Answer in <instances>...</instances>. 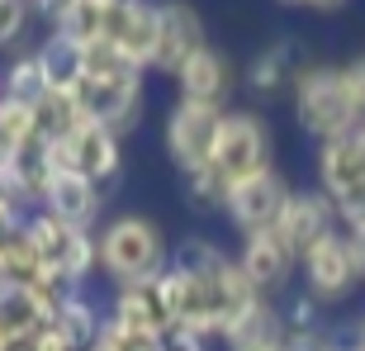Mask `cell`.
Wrapping results in <instances>:
<instances>
[{
    "instance_id": "cell-6",
    "label": "cell",
    "mask_w": 365,
    "mask_h": 351,
    "mask_svg": "<svg viewBox=\"0 0 365 351\" xmlns=\"http://www.w3.org/2000/svg\"><path fill=\"white\" fill-rule=\"evenodd\" d=\"M299 275L313 304H341L365 285V252L346 228H327L299 257Z\"/></svg>"
},
{
    "instance_id": "cell-3",
    "label": "cell",
    "mask_w": 365,
    "mask_h": 351,
    "mask_svg": "<svg viewBox=\"0 0 365 351\" xmlns=\"http://www.w3.org/2000/svg\"><path fill=\"white\" fill-rule=\"evenodd\" d=\"M76 100H81V114L91 123L123 138L143 119V71L109 48H86V76Z\"/></svg>"
},
{
    "instance_id": "cell-16",
    "label": "cell",
    "mask_w": 365,
    "mask_h": 351,
    "mask_svg": "<svg viewBox=\"0 0 365 351\" xmlns=\"http://www.w3.org/2000/svg\"><path fill=\"white\" fill-rule=\"evenodd\" d=\"M0 95L14 100V105H29V109L48 95V76H43L38 48H34V53H14L10 57V67L0 71Z\"/></svg>"
},
{
    "instance_id": "cell-7",
    "label": "cell",
    "mask_w": 365,
    "mask_h": 351,
    "mask_svg": "<svg viewBox=\"0 0 365 351\" xmlns=\"http://www.w3.org/2000/svg\"><path fill=\"white\" fill-rule=\"evenodd\" d=\"M157 34H162V5H148V0H100V48L119 53L138 71L152 67Z\"/></svg>"
},
{
    "instance_id": "cell-2",
    "label": "cell",
    "mask_w": 365,
    "mask_h": 351,
    "mask_svg": "<svg viewBox=\"0 0 365 351\" xmlns=\"http://www.w3.org/2000/svg\"><path fill=\"white\" fill-rule=\"evenodd\" d=\"M95 257L114 290H138V285H157L171 270V247L166 233L148 214H114L105 228L95 233Z\"/></svg>"
},
{
    "instance_id": "cell-14",
    "label": "cell",
    "mask_w": 365,
    "mask_h": 351,
    "mask_svg": "<svg viewBox=\"0 0 365 351\" xmlns=\"http://www.w3.org/2000/svg\"><path fill=\"white\" fill-rule=\"evenodd\" d=\"M200 48H209L200 14L190 10V5H162V34H157V57H152V67L166 71V76H176Z\"/></svg>"
},
{
    "instance_id": "cell-17",
    "label": "cell",
    "mask_w": 365,
    "mask_h": 351,
    "mask_svg": "<svg viewBox=\"0 0 365 351\" xmlns=\"http://www.w3.org/2000/svg\"><path fill=\"white\" fill-rule=\"evenodd\" d=\"M247 81L257 86V91H266V95L284 91V86L294 81V71H289V57H284L280 48H271V53H261L257 62H252V71H247Z\"/></svg>"
},
{
    "instance_id": "cell-1",
    "label": "cell",
    "mask_w": 365,
    "mask_h": 351,
    "mask_svg": "<svg viewBox=\"0 0 365 351\" xmlns=\"http://www.w3.org/2000/svg\"><path fill=\"white\" fill-rule=\"evenodd\" d=\"M271 171V128L261 114L252 109H228L218 119V138H214V157H209V171L200 180H190L195 200L209 204V209H223V195L237 190L242 180Z\"/></svg>"
},
{
    "instance_id": "cell-18",
    "label": "cell",
    "mask_w": 365,
    "mask_h": 351,
    "mask_svg": "<svg viewBox=\"0 0 365 351\" xmlns=\"http://www.w3.org/2000/svg\"><path fill=\"white\" fill-rule=\"evenodd\" d=\"M38 5H19V0H0V48H14V43L29 34Z\"/></svg>"
},
{
    "instance_id": "cell-5",
    "label": "cell",
    "mask_w": 365,
    "mask_h": 351,
    "mask_svg": "<svg viewBox=\"0 0 365 351\" xmlns=\"http://www.w3.org/2000/svg\"><path fill=\"white\" fill-rule=\"evenodd\" d=\"M318 190L332 204L337 228L365 238V123H356L337 143L318 148Z\"/></svg>"
},
{
    "instance_id": "cell-10",
    "label": "cell",
    "mask_w": 365,
    "mask_h": 351,
    "mask_svg": "<svg viewBox=\"0 0 365 351\" xmlns=\"http://www.w3.org/2000/svg\"><path fill=\"white\" fill-rule=\"evenodd\" d=\"M284 200H289V185H284V176L271 166V171L242 180L237 190H228V195H223V214L232 218V228L242 233V238H252V233H271L275 228Z\"/></svg>"
},
{
    "instance_id": "cell-12",
    "label": "cell",
    "mask_w": 365,
    "mask_h": 351,
    "mask_svg": "<svg viewBox=\"0 0 365 351\" xmlns=\"http://www.w3.org/2000/svg\"><path fill=\"white\" fill-rule=\"evenodd\" d=\"M176 81V100L180 105H200V109H228V91H232V67H228V57L218 53L214 43L209 48H200V53L190 57L185 67L171 76Z\"/></svg>"
},
{
    "instance_id": "cell-13",
    "label": "cell",
    "mask_w": 365,
    "mask_h": 351,
    "mask_svg": "<svg viewBox=\"0 0 365 351\" xmlns=\"http://www.w3.org/2000/svg\"><path fill=\"white\" fill-rule=\"evenodd\" d=\"M237 266H242L247 285H252V290L266 299V295H275V290H280V285L294 275L299 261H294V252H289V247H284L275 233H252V238H242Z\"/></svg>"
},
{
    "instance_id": "cell-8",
    "label": "cell",
    "mask_w": 365,
    "mask_h": 351,
    "mask_svg": "<svg viewBox=\"0 0 365 351\" xmlns=\"http://www.w3.org/2000/svg\"><path fill=\"white\" fill-rule=\"evenodd\" d=\"M228 114V109H223ZM218 109H200V105H171L166 109V157L176 162V171L185 180H200L209 171L214 157V138H218Z\"/></svg>"
},
{
    "instance_id": "cell-19",
    "label": "cell",
    "mask_w": 365,
    "mask_h": 351,
    "mask_svg": "<svg viewBox=\"0 0 365 351\" xmlns=\"http://www.w3.org/2000/svg\"><path fill=\"white\" fill-rule=\"evenodd\" d=\"M341 81H346V95H351L356 114H361V123H365V53L351 57V62H341Z\"/></svg>"
},
{
    "instance_id": "cell-9",
    "label": "cell",
    "mask_w": 365,
    "mask_h": 351,
    "mask_svg": "<svg viewBox=\"0 0 365 351\" xmlns=\"http://www.w3.org/2000/svg\"><path fill=\"white\" fill-rule=\"evenodd\" d=\"M38 209L71 233H91L100 209H105V190L95 180H86L81 171H53V176H43Z\"/></svg>"
},
{
    "instance_id": "cell-15",
    "label": "cell",
    "mask_w": 365,
    "mask_h": 351,
    "mask_svg": "<svg viewBox=\"0 0 365 351\" xmlns=\"http://www.w3.org/2000/svg\"><path fill=\"white\" fill-rule=\"evenodd\" d=\"M67 143H71V171H81L86 180H95L100 190L119 176V166H123V138H114L109 128H100V123L86 119L81 128H71V133H67Z\"/></svg>"
},
{
    "instance_id": "cell-20",
    "label": "cell",
    "mask_w": 365,
    "mask_h": 351,
    "mask_svg": "<svg viewBox=\"0 0 365 351\" xmlns=\"http://www.w3.org/2000/svg\"><path fill=\"white\" fill-rule=\"evenodd\" d=\"M351 351H365V318H361V327H356V347Z\"/></svg>"
},
{
    "instance_id": "cell-11",
    "label": "cell",
    "mask_w": 365,
    "mask_h": 351,
    "mask_svg": "<svg viewBox=\"0 0 365 351\" xmlns=\"http://www.w3.org/2000/svg\"><path fill=\"white\" fill-rule=\"evenodd\" d=\"M327 228H337V214H332V204H327L323 190H289V200H284V209H280V218H275L271 233L294 252V261H299Z\"/></svg>"
},
{
    "instance_id": "cell-4",
    "label": "cell",
    "mask_w": 365,
    "mask_h": 351,
    "mask_svg": "<svg viewBox=\"0 0 365 351\" xmlns=\"http://www.w3.org/2000/svg\"><path fill=\"white\" fill-rule=\"evenodd\" d=\"M289 100H294L299 128L309 138H318V148L346 138L356 123H361L337 62H309V67H299L294 81H289Z\"/></svg>"
}]
</instances>
